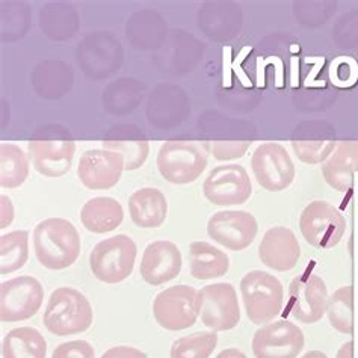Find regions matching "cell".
Returning a JSON list of instances; mask_svg holds the SVG:
<instances>
[{
	"label": "cell",
	"instance_id": "6da1fadb",
	"mask_svg": "<svg viewBox=\"0 0 358 358\" xmlns=\"http://www.w3.org/2000/svg\"><path fill=\"white\" fill-rule=\"evenodd\" d=\"M80 236L74 225L62 218L41 221L34 230L35 256L52 271L70 268L80 254Z\"/></svg>",
	"mask_w": 358,
	"mask_h": 358
},
{
	"label": "cell",
	"instance_id": "7a4b0ae2",
	"mask_svg": "<svg viewBox=\"0 0 358 358\" xmlns=\"http://www.w3.org/2000/svg\"><path fill=\"white\" fill-rule=\"evenodd\" d=\"M27 153L36 171L55 178L70 171L76 144L64 127L45 126L35 131L27 144Z\"/></svg>",
	"mask_w": 358,
	"mask_h": 358
},
{
	"label": "cell",
	"instance_id": "3957f363",
	"mask_svg": "<svg viewBox=\"0 0 358 358\" xmlns=\"http://www.w3.org/2000/svg\"><path fill=\"white\" fill-rule=\"evenodd\" d=\"M94 312L83 294L73 287L56 289L43 316L44 327L58 337L80 334L91 327Z\"/></svg>",
	"mask_w": 358,
	"mask_h": 358
},
{
	"label": "cell",
	"instance_id": "277c9868",
	"mask_svg": "<svg viewBox=\"0 0 358 358\" xmlns=\"http://www.w3.org/2000/svg\"><path fill=\"white\" fill-rule=\"evenodd\" d=\"M241 295L248 319L256 325L271 324L282 308L281 281L263 271H251L241 281Z\"/></svg>",
	"mask_w": 358,
	"mask_h": 358
},
{
	"label": "cell",
	"instance_id": "5b68a950",
	"mask_svg": "<svg viewBox=\"0 0 358 358\" xmlns=\"http://www.w3.org/2000/svg\"><path fill=\"white\" fill-rule=\"evenodd\" d=\"M136 252V243L126 234H117L99 242L90 256L94 277L106 285L124 281L134 272Z\"/></svg>",
	"mask_w": 358,
	"mask_h": 358
},
{
	"label": "cell",
	"instance_id": "8992f818",
	"mask_svg": "<svg viewBox=\"0 0 358 358\" xmlns=\"http://www.w3.org/2000/svg\"><path fill=\"white\" fill-rule=\"evenodd\" d=\"M207 166V155L191 141H168L157 153V169L166 182L187 185L195 182Z\"/></svg>",
	"mask_w": 358,
	"mask_h": 358
},
{
	"label": "cell",
	"instance_id": "52a82bcc",
	"mask_svg": "<svg viewBox=\"0 0 358 358\" xmlns=\"http://www.w3.org/2000/svg\"><path fill=\"white\" fill-rule=\"evenodd\" d=\"M200 310V290L186 285L165 289L153 303L156 322L168 331H183L191 328L199 319Z\"/></svg>",
	"mask_w": 358,
	"mask_h": 358
},
{
	"label": "cell",
	"instance_id": "ba28073f",
	"mask_svg": "<svg viewBox=\"0 0 358 358\" xmlns=\"http://www.w3.org/2000/svg\"><path fill=\"white\" fill-rule=\"evenodd\" d=\"M299 230L306 242L312 247L329 250L342 241L346 230V220L333 204L316 200L301 213Z\"/></svg>",
	"mask_w": 358,
	"mask_h": 358
},
{
	"label": "cell",
	"instance_id": "9c48e42d",
	"mask_svg": "<svg viewBox=\"0 0 358 358\" xmlns=\"http://www.w3.org/2000/svg\"><path fill=\"white\" fill-rule=\"evenodd\" d=\"M44 289L29 275L3 281L0 286V319L2 322H20L38 313L43 306Z\"/></svg>",
	"mask_w": 358,
	"mask_h": 358
},
{
	"label": "cell",
	"instance_id": "30bf717a",
	"mask_svg": "<svg viewBox=\"0 0 358 358\" xmlns=\"http://www.w3.org/2000/svg\"><path fill=\"white\" fill-rule=\"evenodd\" d=\"M251 168L257 183L269 192L285 191L295 178V165L286 148L277 143H265L256 148Z\"/></svg>",
	"mask_w": 358,
	"mask_h": 358
},
{
	"label": "cell",
	"instance_id": "8fae6325",
	"mask_svg": "<svg viewBox=\"0 0 358 358\" xmlns=\"http://www.w3.org/2000/svg\"><path fill=\"white\" fill-rule=\"evenodd\" d=\"M201 322L212 331H229L241 322L236 289L230 282H215L200 290Z\"/></svg>",
	"mask_w": 358,
	"mask_h": 358
},
{
	"label": "cell",
	"instance_id": "7c38bea8",
	"mask_svg": "<svg viewBox=\"0 0 358 358\" xmlns=\"http://www.w3.org/2000/svg\"><path fill=\"white\" fill-rule=\"evenodd\" d=\"M203 192L215 206H238L250 200L252 183L243 166L236 164L220 165L206 177Z\"/></svg>",
	"mask_w": 358,
	"mask_h": 358
},
{
	"label": "cell",
	"instance_id": "4fadbf2b",
	"mask_svg": "<svg viewBox=\"0 0 358 358\" xmlns=\"http://www.w3.org/2000/svg\"><path fill=\"white\" fill-rule=\"evenodd\" d=\"M304 333L289 320H275L259 328L252 337L256 358H296L304 348Z\"/></svg>",
	"mask_w": 358,
	"mask_h": 358
},
{
	"label": "cell",
	"instance_id": "5bb4252c",
	"mask_svg": "<svg viewBox=\"0 0 358 358\" xmlns=\"http://www.w3.org/2000/svg\"><path fill=\"white\" fill-rule=\"evenodd\" d=\"M328 289L316 274H303L289 286L287 308L290 316L303 324H316L327 313Z\"/></svg>",
	"mask_w": 358,
	"mask_h": 358
},
{
	"label": "cell",
	"instance_id": "9a60e30c",
	"mask_svg": "<svg viewBox=\"0 0 358 358\" xmlns=\"http://www.w3.org/2000/svg\"><path fill=\"white\" fill-rule=\"evenodd\" d=\"M259 225L250 212H216L207 222V233L216 242L231 251L247 250L257 236Z\"/></svg>",
	"mask_w": 358,
	"mask_h": 358
},
{
	"label": "cell",
	"instance_id": "2e32d148",
	"mask_svg": "<svg viewBox=\"0 0 358 358\" xmlns=\"http://www.w3.org/2000/svg\"><path fill=\"white\" fill-rule=\"evenodd\" d=\"M124 171V160L110 150H88L80 156L78 176L82 185L92 191L114 187Z\"/></svg>",
	"mask_w": 358,
	"mask_h": 358
},
{
	"label": "cell",
	"instance_id": "e0dca14e",
	"mask_svg": "<svg viewBox=\"0 0 358 358\" xmlns=\"http://www.w3.org/2000/svg\"><path fill=\"white\" fill-rule=\"evenodd\" d=\"M182 265V252L176 243L169 241H156L148 243L144 250L139 272L148 285L160 286L180 274Z\"/></svg>",
	"mask_w": 358,
	"mask_h": 358
},
{
	"label": "cell",
	"instance_id": "ac0fdd59",
	"mask_svg": "<svg viewBox=\"0 0 358 358\" xmlns=\"http://www.w3.org/2000/svg\"><path fill=\"white\" fill-rule=\"evenodd\" d=\"M301 257V247L295 233L286 227H272L259 245V259L263 265L278 271L286 272L298 265Z\"/></svg>",
	"mask_w": 358,
	"mask_h": 358
},
{
	"label": "cell",
	"instance_id": "d6986e66",
	"mask_svg": "<svg viewBox=\"0 0 358 358\" xmlns=\"http://www.w3.org/2000/svg\"><path fill=\"white\" fill-rule=\"evenodd\" d=\"M103 147L122 157L126 171H134L143 166L150 152L147 136L131 124H120L110 129L103 139Z\"/></svg>",
	"mask_w": 358,
	"mask_h": 358
},
{
	"label": "cell",
	"instance_id": "ffe728a7",
	"mask_svg": "<svg viewBox=\"0 0 358 358\" xmlns=\"http://www.w3.org/2000/svg\"><path fill=\"white\" fill-rule=\"evenodd\" d=\"M130 218L139 229H157L166 220L168 201L156 187H143L129 200Z\"/></svg>",
	"mask_w": 358,
	"mask_h": 358
},
{
	"label": "cell",
	"instance_id": "44dd1931",
	"mask_svg": "<svg viewBox=\"0 0 358 358\" xmlns=\"http://www.w3.org/2000/svg\"><path fill=\"white\" fill-rule=\"evenodd\" d=\"M355 171H358V143L337 144L333 155L322 165L325 182L338 192L350 189Z\"/></svg>",
	"mask_w": 358,
	"mask_h": 358
},
{
	"label": "cell",
	"instance_id": "7402d4cb",
	"mask_svg": "<svg viewBox=\"0 0 358 358\" xmlns=\"http://www.w3.org/2000/svg\"><path fill=\"white\" fill-rule=\"evenodd\" d=\"M124 212L122 206L112 196H96L83 204L80 210V221L88 231L103 234L117 230Z\"/></svg>",
	"mask_w": 358,
	"mask_h": 358
},
{
	"label": "cell",
	"instance_id": "603a6c76",
	"mask_svg": "<svg viewBox=\"0 0 358 358\" xmlns=\"http://www.w3.org/2000/svg\"><path fill=\"white\" fill-rule=\"evenodd\" d=\"M191 275L195 280H213L225 275L230 259L222 250L207 242H192L189 248Z\"/></svg>",
	"mask_w": 358,
	"mask_h": 358
},
{
	"label": "cell",
	"instance_id": "cb8c5ba5",
	"mask_svg": "<svg viewBox=\"0 0 358 358\" xmlns=\"http://www.w3.org/2000/svg\"><path fill=\"white\" fill-rule=\"evenodd\" d=\"M47 342L34 327H20L9 331L2 342L3 358H45Z\"/></svg>",
	"mask_w": 358,
	"mask_h": 358
},
{
	"label": "cell",
	"instance_id": "d4e9b609",
	"mask_svg": "<svg viewBox=\"0 0 358 358\" xmlns=\"http://www.w3.org/2000/svg\"><path fill=\"white\" fill-rule=\"evenodd\" d=\"M29 176V160L15 144L0 145V185L8 189L22 186Z\"/></svg>",
	"mask_w": 358,
	"mask_h": 358
},
{
	"label": "cell",
	"instance_id": "484cf974",
	"mask_svg": "<svg viewBox=\"0 0 358 358\" xmlns=\"http://www.w3.org/2000/svg\"><path fill=\"white\" fill-rule=\"evenodd\" d=\"M29 257V233L11 231L0 238V274H13L22 269Z\"/></svg>",
	"mask_w": 358,
	"mask_h": 358
},
{
	"label": "cell",
	"instance_id": "4316f807",
	"mask_svg": "<svg viewBox=\"0 0 358 358\" xmlns=\"http://www.w3.org/2000/svg\"><path fill=\"white\" fill-rule=\"evenodd\" d=\"M354 287L343 286L328 296V322L341 334L354 333Z\"/></svg>",
	"mask_w": 358,
	"mask_h": 358
},
{
	"label": "cell",
	"instance_id": "83f0119b",
	"mask_svg": "<svg viewBox=\"0 0 358 358\" xmlns=\"http://www.w3.org/2000/svg\"><path fill=\"white\" fill-rule=\"evenodd\" d=\"M216 345L218 334L215 331H196L178 338L171 346V358H209Z\"/></svg>",
	"mask_w": 358,
	"mask_h": 358
},
{
	"label": "cell",
	"instance_id": "f1b7e54d",
	"mask_svg": "<svg viewBox=\"0 0 358 358\" xmlns=\"http://www.w3.org/2000/svg\"><path fill=\"white\" fill-rule=\"evenodd\" d=\"M292 147L299 160L316 165L325 162L333 155L337 143L333 139H295L292 141Z\"/></svg>",
	"mask_w": 358,
	"mask_h": 358
},
{
	"label": "cell",
	"instance_id": "f546056e",
	"mask_svg": "<svg viewBox=\"0 0 358 358\" xmlns=\"http://www.w3.org/2000/svg\"><path fill=\"white\" fill-rule=\"evenodd\" d=\"M333 83L338 88H350L354 87L358 80V64L350 56H343L331 64L329 70Z\"/></svg>",
	"mask_w": 358,
	"mask_h": 358
},
{
	"label": "cell",
	"instance_id": "4dcf8cb0",
	"mask_svg": "<svg viewBox=\"0 0 358 358\" xmlns=\"http://www.w3.org/2000/svg\"><path fill=\"white\" fill-rule=\"evenodd\" d=\"M250 145L251 141H216L210 145V152L216 160H233L243 157Z\"/></svg>",
	"mask_w": 358,
	"mask_h": 358
},
{
	"label": "cell",
	"instance_id": "1f68e13d",
	"mask_svg": "<svg viewBox=\"0 0 358 358\" xmlns=\"http://www.w3.org/2000/svg\"><path fill=\"white\" fill-rule=\"evenodd\" d=\"M52 358H96V351L88 342L71 341L56 346Z\"/></svg>",
	"mask_w": 358,
	"mask_h": 358
},
{
	"label": "cell",
	"instance_id": "d6a6232c",
	"mask_svg": "<svg viewBox=\"0 0 358 358\" xmlns=\"http://www.w3.org/2000/svg\"><path fill=\"white\" fill-rule=\"evenodd\" d=\"M100 358H147V354L131 346L110 348Z\"/></svg>",
	"mask_w": 358,
	"mask_h": 358
},
{
	"label": "cell",
	"instance_id": "836d02e7",
	"mask_svg": "<svg viewBox=\"0 0 358 358\" xmlns=\"http://www.w3.org/2000/svg\"><path fill=\"white\" fill-rule=\"evenodd\" d=\"M0 200H2V221H0V229H6L14 220V206L6 195L0 196Z\"/></svg>",
	"mask_w": 358,
	"mask_h": 358
},
{
	"label": "cell",
	"instance_id": "e575fe53",
	"mask_svg": "<svg viewBox=\"0 0 358 358\" xmlns=\"http://www.w3.org/2000/svg\"><path fill=\"white\" fill-rule=\"evenodd\" d=\"M336 358H354V342L350 341L341 346V350L337 351Z\"/></svg>",
	"mask_w": 358,
	"mask_h": 358
},
{
	"label": "cell",
	"instance_id": "d590c367",
	"mask_svg": "<svg viewBox=\"0 0 358 358\" xmlns=\"http://www.w3.org/2000/svg\"><path fill=\"white\" fill-rule=\"evenodd\" d=\"M216 358H248L242 351L236 350V348H229V350H224L216 355Z\"/></svg>",
	"mask_w": 358,
	"mask_h": 358
},
{
	"label": "cell",
	"instance_id": "8d00e7d4",
	"mask_svg": "<svg viewBox=\"0 0 358 358\" xmlns=\"http://www.w3.org/2000/svg\"><path fill=\"white\" fill-rule=\"evenodd\" d=\"M301 358H328V357H327V354L320 352V351H310V352L304 354Z\"/></svg>",
	"mask_w": 358,
	"mask_h": 358
}]
</instances>
